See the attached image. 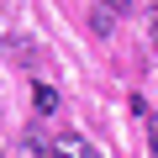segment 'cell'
<instances>
[{"instance_id":"obj_2","label":"cell","mask_w":158,"mask_h":158,"mask_svg":"<svg viewBox=\"0 0 158 158\" xmlns=\"http://www.w3.org/2000/svg\"><path fill=\"white\" fill-rule=\"evenodd\" d=\"M32 106H37L42 116H48V111H58V90H53V85H32Z\"/></svg>"},{"instance_id":"obj_1","label":"cell","mask_w":158,"mask_h":158,"mask_svg":"<svg viewBox=\"0 0 158 158\" xmlns=\"http://www.w3.org/2000/svg\"><path fill=\"white\" fill-rule=\"evenodd\" d=\"M53 158H100L85 137H74V132H58L53 137Z\"/></svg>"},{"instance_id":"obj_3","label":"cell","mask_w":158,"mask_h":158,"mask_svg":"<svg viewBox=\"0 0 158 158\" xmlns=\"http://www.w3.org/2000/svg\"><path fill=\"white\" fill-rule=\"evenodd\" d=\"M148 153L158 158V116H148Z\"/></svg>"},{"instance_id":"obj_4","label":"cell","mask_w":158,"mask_h":158,"mask_svg":"<svg viewBox=\"0 0 158 158\" xmlns=\"http://www.w3.org/2000/svg\"><path fill=\"white\" fill-rule=\"evenodd\" d=\"M100 6H106V11H127L132 0H100Z\"/></svg>"},{"instance_id":"obj_5","label":"cell","mask_w":158,"mask_h":158,"mask_svg":"<svg viewBox=\"0 0 158 158\" xmlns=\"http://www.w3.org/2000/svg\"><path fill=\"white\" fill-rule=\"evenodd\" d=\"M153 42H158V16H153Z\"/></svg>"}]
</instances>
